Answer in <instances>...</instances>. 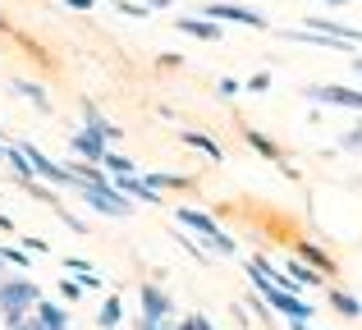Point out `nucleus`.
Listing matches in <instances>:
<instances>
[{"mask_svg":"<svg viewBox=\"0 0 362 330\" xmlns=\"http://www.w3.org/2000/svg\"><path fill=\"white\" fill-rule=\"evenodd\" d=\"M42 303V289L28 280V271H14V276H0V326L14 330L33 317V307Z\"/></svg>","mask_w":362,"mask_h":330,"instance_id":"1","label":"nucleus"},{"mask_svg":"<svg viewBox=\"0 0 362 330\" xmlns=\"http://www.w3.org/2000/svg\"><path fill=\"white\" fill-rule=\"evenodd\" d=\"M175 220H179V230H193L197 239H202V248L216 252V257H234V252H239V243H234L206 211H197V206H175Z\"/></svg>","mask_w":362,"mask_h":330,"instance_id":"2","label":"nucleus"},{"mask_svg":"<svg viewBox=\"0 0 362 330\" xmlns=\"http://www.w3.org/2000/svg\"><path fill=\"white\" fill-rule=\"evenodd\" d=\"M69 188H74V193H78L97 216H115V220H129V216H133L129 193H119L115 184H106V188H97V184H69Z\"/></svg>","mask_w":362,"mask_h":330,"instance_id":"3","label":"nucleus"},{"mask_svg":"<svg viewBox=\"0 0 362 330\" xmlns=\"http://www.w3.org/2000/svg\"><path fill=\"white\" fill-rule=\"evenodd\" d=\"M202 18L211 23H239V28H257V33H271V18L262 9H247V5H230V0H211L202 9Z\"/></svg>","mask_w":362,"mask_h":330,"instance_id":"4","label":"nucleus"},{"mask_svg":"<svg viewBox=\"0 0 362 330\" xmlns=\"http://www.w3.org/2000/svg\"><path fill=\"white\" fill-rule=\"evenodd\" d=\"M303 97H308V101H317V106L362 110V92H354V88H339V83H312V88H303Z\"/></svg>","mask_w":362,"mask_h":330,"instance_id":"5","label":"nucleus"},{"mask_svg":"<svg viewBox=\"0 0 362 330\" xmlns=\"http://www.w3.org/2000/svg\"><path fill=\"white\" fill-rule=\"evenodd\" d=\"M239 134H243V143L252 147L257 156H266V161H271V165H280V175H284V179H298V170L289 165V156H284V147L275 143V138H266L262 129H239Z\"/></svg>","mask_w":362,"mask_h":330,"instance_id":"6","label":"nucleus"},{"mask_svg":"<svg viewBox=\"0 0 362 330\" xmlns=\"http://www.w3.org/2000/svg\"><path fill=\"white\" fill-rule=\"evenodd\" d=\"M138 303H142V317H147V322H170V317H175V298L160 285H151V280H142Z\"/></svg>","mask_w":362,"mask_h":330,"instance_id":"7","label":"nucleus"},{"mask_svg":"<svg viewBox=\"0 0 362 330\" xmlns=\"http://www.w3.org/2000/svg\"><path fill=\"white\" fill-rule=\"evenodd\" d=\"M266 307H275V312H284L289 317V322H312V303L308 298H298V294H289V289H271V294H266Z\"/></svg>","mask_w":362,"mask_h":330,"instance_id":"8","label":"nucleus"},{"mask_svg":"<svg viewBox=\"0 0 362 330\" xmlns=\"http://www.w3.org/2000/svg\"><path fill=\"white\" fill-rule=\"evenodd\" d=\"M69 152L78 156V161L101 165V156H106V138H97L92 129H74V134H69Z\"/></svg>","mask_w":362,"mask_h":330,"instance_id":"9","label":"nucleus"},{"mask_svg":"<svg viewBox=\"0 0 362 330\" xmlns=\"http://www.w3.org/2000/svg\"><path fill=\"white\" fill-rule=\"evenodd\" d=\"M83 129H92L97 138H106V147L124 138V129L115 124V119H106V115H101V110H97V101H83Z\"/></svg>","mask_w":362,"mask_h":330,"instance_id":"10","label":"nucleus"},{"mask_svg":"<svg viewBox=\"0 0 362 330\" xmlns=\"http://www.w3.org/2000/svg\"><path fill=\"white\" fill-rule=\"evenodd\" d=\"M293 243V257L298 261H308V266H317L321 276H335V257H330L321 243H312V239H289Z\"/></svg>","mask_w":362,"mask_h":330,"instance_id":"11","label":"nucleus"},{"mask_svg":"<svg viewBox=\"0 0 362 330\" xmlns=\"http://www.w3.org/2000/svg\"><path fill=\"white\" fill-rule=\"evenodd\" d=\"M175 28H179V33H188V37H197V42H221V37H225V28L221 23H211V18H175Z\"/></svg>","mask_w":362,"mask_h":330,"instance_id":"12","label":"nucleus"},{"mask_svg":"<svg viewBox=\"0 0 362 330\" xmlns=\"http://www.w3.org/2000/svg\"><path fill=\"white\" fill-rule=\"evenodd\" d=\"M284 276L293 280V289H317L321 280H326L317 266H308V261H298V257H289V261H284Z\"/></svg>","mask_w":362,"mask_h":330,"instance_id":"13","label":"nucleus"},{"mask_svg":"<svg viewBox=\"0 0 362 330\" xmlns=\"http://www.w3.org/2000/svg\"><path fill=\"white\" fill-rule=\"evenodd\" d=\"M179 138H184V147H197V152H202V156H211V161H225L221 143H216V138H206L202 129H179Z\"/></svg>","mask_w":362,"mask_h":330,"instance_id":"14","label":"nucleus"},{"mask_svg":"<svg viewBox=\"0 0 362 330\" xmlns=\"http://www.w3.org/2000/svg\"><path fill=\"white\" fill-rule=\"evenodd\" d=\"M326 298H330V312H339L344 322H358L362 317V303L349 294V289H326Z\"/></svg>","mask_w":362,"mask_h":330,"instance_id":"15","label":"nucleus"},{"mask_svg":"<svg viewBox=\"0 0 362 330\" xmlns=\"http://www.w3.org/2000/svg\"><path fill=\"white\" fill-rule=\"evenodd\" d=\"M33 317H37L46 330H69V307H60V303H46V298H42Z\"/></svg>","mask_w":362,"mask_h":330,"instance_id":"16","label":"nucleus"},{"mask_svg":"<svg viewBox=\"0 0 362 330\" xmlns=\"http://www.w3.org/2000/svg\"><path fill=\"white\" fill-rule=\"evenodd\" d=\"M14 92L28 101V106H37L42 115H51V97H46V88L42 83H28V78H14Z\"/></svg>","mask_w":362,"mask_h":330,"instance_id":"17","label":"nucleus"},{"mask_svg":"<svg viewBox=\"0 0 362 330\" xmlns=\"http://www.w3.org/2000/svg\"><path fill=\"white\" fill-rule=\"evenodd\" d=\"M5 165H9V175H14V179H18L23 188H28V184L37 179V175H33V165H28V156L18 152V143H9V147H5Z\"/></svg>","mask_w":362,"mask_h":330,"instance_id":"18","label":"nucleus"},{"mask_svg":"<svg viewBox=\"0 0 362 330\" xmlns=\"http://www.w3.org/2000/svg\"><path fill=\"white\" fill-rule=\"evenodd\" d=\"M119 322H124V307H119V298L110 294L106 303H101V312H97V326H101V330H115Z\"/></svg>","mask_w":362,"mask_h":330,"instance_id":"19","label":"nucleus"},{"mask_svg":"<svg viewBox=\"0 0 362 330\" xmlns=\"http://www.w3.org/2000/svg\"><path fill=\"white\" fill-rule=\"evenodd\" d=\"M147 184L156 188V193H165V188H179V193H188V188H193V179H188V175H147Z\"/></svg>","mask_w":362,"mask_h":330,"instance_id":"20","label":"nucleus"},{"mask_svg":"<svg viewBox=\"0 0 362 330\" xmlns=\"http://www.w3.org/2000/svg\"><path fill=\"white\" fill-rule=\"evenodd\" d=\"M101 170H106V175H133V161H129V156H119V152H110V147H106V156H101Z\"/></svg>","mask_w":362,"mask_h":330,"instance_id":"21","label":"nucleus"},{"mask_svg":"<svg viewBox=\"0 0 362 330\" xmlns=\"http://www.w3.org/2000/svg\"><path fill=\"white\" fill-rule=\"evenodd\" d=\"M339 152H358L362 156V124H354L349 134H339Z\"/></svg>","mask_w":362,"mask_h":330,"instance_id":"22","label":"nucleus"},{"mask_svg":"<svg viewBox=\"0 0 362 330\" xmlns=\"http://www.w3.org/2000/svg\"><path fill=\"white\" fill-rule=\"evenodd\" d=\"M0 257H5L14 271H28V252L23 248H0Z\"/></svg>","mask_w":362,"mask_h":330,"instance_id":"23","label":"nucleus"},{"mask_svg":"<svg viewBox=\"0 0 362 330\" xmlns=\"http://www.w3.org/2000/svg\"><path fill=\"white\" fill-rule=\"evenodd\" d=\"M60 298H64V303H78V298H83V285H78V280H60Z\"/></svg>","mask_w":362,"mask_h":330,"instance_id":"24","label":"nucleus"},{"mask_svg":"<svg viewBox=\"0 0 362 330\" xmlns=\"http://www.w3.org/2000/svg\"><path fill=\"white\" fill-rule=\"evenodd\" d=\"M119 14H133V18H147V5H133V0H110Z\"/></svg>","mask_w":362,"mask_h":330,"instance_id":"25","label":"nucleus"},{"mask_svg":"<svg viewBox=\"0 0 362 330\" xmlns=\"http://www.w3.org/2000/svg\"><path fill=\"white\" fill-rule=\"evenodd\" d=\"M216 92H221V97H239L243 83H239V78H221V83H216Z\"/></svg>","mask_w":362,"mask_h":330,"instance_id":"26","label":"nucleus"},{"mask_svg":"<svg viewBox=\"0 0 362 330\" xmlns=\"http://www.w3.org/2000/svg\"><path fill=\"white\" fill-rule=\"evenodd\" d=\"M266 88H271V73L262 69V73H252V78H247V88H243V92H266Z\"/></svg>","mask_w":362,"mask_h":330,"instance_id":"27","label":"nucleus"},{"mask_svg":"<svg viewBox=\"0 0 362 330\" xmlns=\"http://www.w3.org/2000/svg\"><path fill=\"white\" fill-rule=\"evenodd\" d=\"M64 271H78V276H88L92 261H83V257H64Z\"/></svg>","mask_w":362,"mask_h":330,"instance_id":"28","label":"nucleus"},{"mask_svg":"<svg viewBox=\"0 0 362 330\" xmlns=\"http://www.w3.org/2000/svg\"><path fill=\"white\" fill-rule=\"evenodd\" d=\"M156 64H160V69H179V64H184V55H170V51H165Z\"/></svg>","mask_w":362,"mask_h":330,"instance_id":"29","label":"nucleus"},{"mask_svg":"<svg viewBox=\"0 0 362 330\" xmlns=\"http://www.w3.org/2000/svg\"><path fill=\"white\" fill-rule=\"evenodd\" d=\"M78 285L83 289H101V276H97V271H88V276H78Z\"/></svg>","mask_w":362,"mask_h":330,"instance_id":"30","label":"nucleus"},{"mask_svg":"<svg viewBox=\"0 0 362 330\" xmlns=\"http://www.w3.org/2000/svg\"><path fill=\"white\" fill-rule=\"evenodd\" d=\"M23 252H51V248H46V239H23Z\"/></svg>","mask_w":362,"mask_h":330,"instance_id":"31","label":"nucleus"},{"mask_svg":"<svg viewBox=\"0 0 362 330\" xmlns=\"http://www.w3.org/2000/svg\"><path fill=\"white\" fill-rule=\"evenodd\" d=\"M138 330H175V326H170V322H147V317H142Z\"/></svg>","mask_w":362,"mask_h":330,"instance_id":"32","label":"nucleus"},{"mask_svg":"<svg viewBox=\"0 0 362 330\" xmlns=\"http://www.w3.org/2000/svg\"><path fill=\"white\" fill-rule=\"evenodd\" d=\"M175 330H197V312H188L184 322H175Z\"/></svg>","mask_w":362,"mask_h":330,"instance_id":"33","label":"nucleus"},{"mask_svg":"<svg viewBox=\"0 0 362 330\" xmlns=\"http://www.w3.org/2000/svg\"><path fill=\"white\" fill-rule=\"evenodd\" d=\"M0 234H14V220H9V216H0Z\"/></svg>","mask_w":362,"mask_h":330,"instance_id":"34","label":"nucleus"},{"mask_svg":"<svg viewBox=\"0 0 362 330\" xmlns=\"http://www.w3.org/2000/svg\"><path fill=\"white\" fill-rule=\"evenodd\" d=\"M69 9H92V0H64Z\"/></svg>","mask_w":362,"mask_h":330,"instance_id":"35","label":"nucleus"},{"mask_svg":"<svg viewBox=\"0 0 362 330\" xmlns=\"http://www.w3.org/2000/svg\"><path fill=\"white\" fill-rule=\"evenodd\" d=\"M147 9H170V0H147Z\"/></svg>","mask_w":362,"mask_h":330,"instance_id":"36","label":"nucleus"},{"mask_svg":"<svg viewBox=\"0 0 362 330\" xmlns=\"http://www.w3.org/2000/svg\"><path fill=\"white\" fill-rule=\"evenodd\" d=\"M0 33H14V23H9V18H5V14H0Z\"/></svg>","mask_w":362,"mask_h":330,"instance_id":"37","label":"nucleus"},{"mask_svg":"<svg viewBox=\"0 0 362 330\" xmlns=\"http://www.w3.org/2000/svg\"><path fill=\"white\" fill-rule=\"evenodd\" d=\"M289 330H312V322H289Z\"/></svg>","mask_w":362,"mask_h":330,"instance_id":"38","label":"nucleus"},{"mask_svg":"<svg viewBox=\"0 0 362 330\" xmlns=\"http://www.w3.org/2000/svg\"><path fill=\"white\" fill-rule=\"evenodd\" d=\"M349 64H354V73H362V55H354V60H349Z\"/></svg>","mask_w":362,"mask_h":330,"instance_id":"39","label":"nucleus"},{"mask_svg":"<svg viewBox=\"0 0 362 330\" xmlns=\"http://www.w3.org/2000/svg\"><path fill=\"white\" fill-rule=\"evenodd\" d=\"M5 147H9V143H5V138H0V161H5Z\"/></svg>","mask_w":362,"mask_h":330,"instance_id":"40","label":"nucleus"},{"mask_svg":"<svg viewBox=\"0 0 362 330\" xmlns=\"http://www.w3.org/2000/svg\"><path fill=\"white\" fill-rule=\"evenodd\" d=\"M326 5H330V9H335V5H344V0H326Z\"/></svg>","mask_w":362,"mask_h":330,"instance_id":"41","label":"nucleus"},{"mask_svg":"<svg viewBox=\"0 0 362 330\" xmlns=\"http://www.w3.org/2000/svg\"><path fill=\"white\" fill-rule=\"evenodd\" d=\"M0 276H5V257H0Z\"/></svg>","mask_w":362,"mask_h":330,"instance_id":"42","label":"nucleus"}]
</instances>
